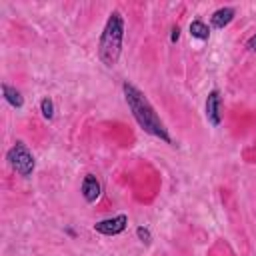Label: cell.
<instances>
[{
	"label": "cell",
	"instance_id": "10",
	"mask_svg": "<svg viewBox=\"0 0 256 256\" xmlns=\"http://www.w3.org/2000/svg\"><path fill=\"white\" fill-rule=\"evenodd\" d=\"M40 110H42V116H44L46 120H52V118H54V102H52L48 96L40 100Z\"/></svg>",
	"mask_w": 256,
	"mask_h": 256
},
{
	"label": "cell",
	"instance_id": "5",
	"mask_svg": "<svg viewBox=\"0 0 256 256\" xmlns=\"http://www.w3.org/2000/svg\"><path fill=\"white\" fill-rule=\"evenodd\" d=\"M220 106H222V96L218 90H212L206 98V118L212 126H220V120H222Z\"/></svg>",
	"mask_w": 256,
	"mask_h": 256
},
{
	"label": "cell",
	"instance_id": "12",
	"mask_svg": "<svg viewBox=\"0 0 256 256\" xmlns=\"http://www.w3.org/2000/svg\"><path fill=\"white\" fill-rule=\"evenodd\" d=\"M246 46H248V50H252V52H256V34H254L252 38H248V42H246Z\"/></svg>",
	"mask_w": 256,
	"mask_h": 256
},
{
	"label": "cell",
	"instance_id": "4",
	"mask_svg": "<svg viewBox=\"0 0 256 256\" xmlns=\"http://www.w3.org/2000/svg\"><path fill=\"white\" fill-rule=\"evenodd\" d=\"M128 226V216L126 214H118L114 218H106V220H100L94 224V230L98 234H104V236H116L120 232H124Z\"/></svg>",
	"mask_w": 256,
	"mask_h": 256
},
{
	"label": "cell",
	"instance_id": "2",
	"mask_svg": "<svg viewBox=\"0 0 256 256\" xmlns=\"http://www.w3.org/2000/svg\"><path fill=\"white\" fill-rule=\"evenodd\" d=\"M122 40H124V18L120 12H112L98 40V58L108 68L116 66L122 52Z\"/></svg>",
	"mask_w": 256,
	"mask_h": 256
},
{
	"label": "cell",
	"instance_id": "9",
	"mask_svg": "<svg viewBox=\"0 0 256 256\" xmlns=\"http://www.w3.org/2000/svg\"><path fill=\"white\" fill-rule=\"evenodd\" d=\"M190 34H192L194 38H198V40H208L210 28H208L202 20H194V22H190Z\"/></svg>",
	"mask_w": 256,
	"mask_h": 256
},
{
	"label": "cell",
	"instance_id": "8",
	"mask_svg": "<svg viewBox=\"0 0 256 256\" xmlns=\"http://www.w3.org/2000/svg\"><path fill=\"white\" fill-rule=\"evenodd\" d=\"M2 94H4V98H6V102H8L10 106H14V108H22L24 98H22V94H20L16 88H12L10 84H2Z\"/></svg>",
	"mask_w": 256,
	"mask_h": 256
},
{
	"label": "cell",
	"instance_id": "3",
	"mask_svg": "<svg viewBox=\"0 0 256 256\" xmlns=\"http://www.w3.org/2000/svg\"><path fill=\"white\" fill-rule=\"evenodd\" d=\"M6 160H8L10 168H12L16 174L24 176V178H28V176L32 174L34 164H36L32 152H30V150L26 148V144H22V142H16V144L6 152Z\"/></svg>",
	"mask_w": 256,
	"mask_h": 256
},
{
	"label": "cell",
	"instance_id": "6",
	"mask_svg": "<svg viewBox=\"0 0 256 256\" xmlns=\"http://www.w3.org/2000/svg\"><path fill=\"white\" fill-rule=\"evenodd\" d=\"M100 190H102V186H100L98 178L94 174H86L84 180H82V196H84V200L88 204L96 202L100 198Z\"/></svg>",
	"mask_w": 256,
	"mask_h": 256
},
{
	"label": "cell",
	"instance_id": "11",
	"mask_svg": "<svg viewBox=\"0 0 256 256\" xmlns=\"http://www.w3.org/2000/svg\"><path fill=\"white\" fill-rule=\"evenodd\" d=\"M136 236H138V238H140V242H144V244H150V240H152L150 230H148V228H144V226H138V228H136Z\"/></svg>",
	"mask_w": 256,
	"mask_h": 256
},
{
	"label": "cell",
	"instance_id": "13",
	"mask_svg": "<svg viewBox=\"0 0 256 256\" xmlns=\"http://www.w3.org/2000/svg\"><path fill=\"white\" fill-rule=\"evenodd\" d=\"M178 38H180V28H178V26H174V28H172V36H170V40H172V42H176Z\"/></svg>",
	"mask_w": 256,
	"mask_h": 256
},
{
	"label": "cell",
	"instance_id": "7",
	"mask_svg": "<svg viewBox=\"0 0 256 256\" xmlns=\"http://www.w3.org/2000/svg\"><path fill=\"white\" fill-rule=\"evenodd\" d=\"M234 14H236L234 8L224 6V8H218V10L210 16V22H212L214 28H224V26H228V24L234 20Z\"/></svg>",
	"mask_w": 256,
	"mask_h": 256
},
{
	"label": "cell",
	"instance_id": "1",
	"mask_svg": "<svg viewBox=\"0 0 256 256\" xmlns=\"http://www.w3.org/2000/svg\"><path fill=\"white\" fill-rule=\"evenodd\" d=\"M122 92H124V100H126V104H128L134 120L138 122V126L144 132H148V134L164 140L166 144H172V138L168 134V128L164 126V122L156 114V110L150 104V100L134 84H130V82H124L122 84Z\"/></svg>",
	"mask_w": 256,
	"mask_h": 256
}]
</instances>
